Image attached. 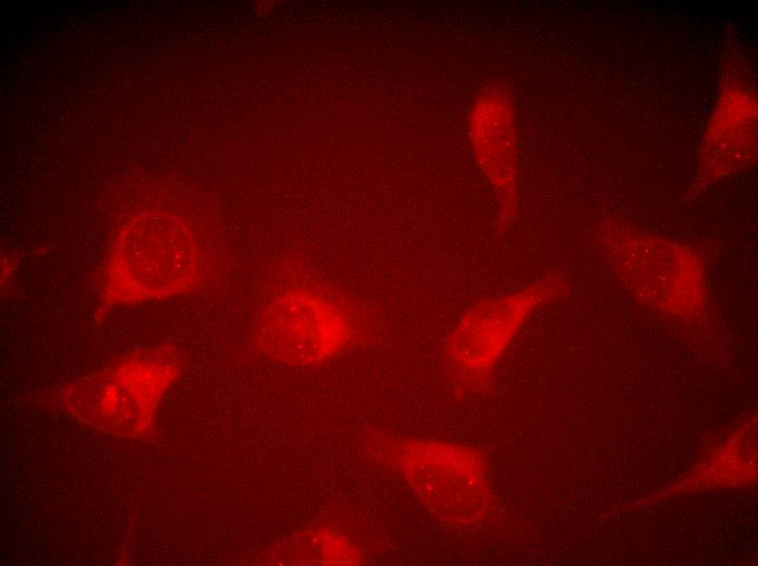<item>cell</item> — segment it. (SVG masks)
I'll return each instance as SVG.
<instances>
[{"instance_id":"1","label":"cell","mask_w":758,"mask_h":566,"mask_svg":"<svg viewBox=\"0 0 758 566\" xmlns=\"http://www.w3.org/2000/svg\"><path fill=\"white\" fill-rule=\"evenodd\" d=\"M360 441L367 456L396 473L437 520L479 528L492 518L490 464L480 447L379 431Z\"/></svg>"},{"instance_id":"2","label":"cell","mask_w":758,"mask_h":566,"mask_svg":"<svg viewBox=\"0 0 758 566\" xmlns=\"http://www.w3.org/2000/svg\"><path fill=\"white\" fill-rule=\"evenodd\" d=\"M366 317L351 296L318 282L281 287L256 318L253 347L291 367L322 366L360 344Z\"/></svg>"},{"instance_id":"3","label":"cell","mask_w":758,"mask_h":566,"mask_svg":"<svg viewBox=\"0 0 758 566\" xmlns=\"http://www.w3.org/2000/svg\"><path fill=\"white\" fill-rule=\"evenodd\" d=\"M565 288V279L554 274L468 308L449 331L441 350L455 393L488 391L499 361L525 321Z\"/></svg>"},{"instance_id":"4","label":"cell","mask_w":758,"mask_h":566,"mask_svg":"<svg viewBox=\"0 0 758 566\" xmlns=\"http://www.w3.org/2000/svg\"><path fill=\"white\" fill-rule=\"evenodd\" d=\"M180 370L172 348L143 350L76 381L63 397L83 420L115 434H136L150 423Z\"/></svg>"},{"instance_id":"5","label":"cell","mask_w":758,"mask_h":566,"mask_svg":"<svg viewBox=\"0 0 758 566\" xmlns=\"http://www.w3.org/2000/svg\"><path fill=\"white\" fill-rule=\"evenodd\" d=\"M604 242L618 275L638 300L675 315L702 308L707 295L705 268L692 249L623 232L604 237Z\"/></svg>"},{"instance_id":"6","label":"cell","mask_w":758,"mask_h":566,"mask_svg":"<svg viewBox=\"0 0 758 566\" xmlns=\"http://www.w3.org/2000/svg\"><path fill=\"white\" fill-rule=\"evenodd\" d=\"M468 127L477 163L499 202L500 223L506 224L516 209L518 168L505 95L496 88L484 90L473 106Z\"/></svg>"},{"instance_id":"7","label":"cell","mask_w":758,"mask_h":566,"mask_svg":"<svg viewBox=\"0 0 758 566\" xmlns=\"http://www.w3.org/2000/svg\"><path fill=\"white\" fill-rule=\"evenodd\" d=\"M269 565H360L362 553L340 531L328 527L303 529L266 553Z\"/></svg>"}]
</instances>
